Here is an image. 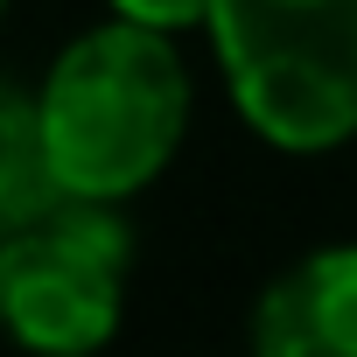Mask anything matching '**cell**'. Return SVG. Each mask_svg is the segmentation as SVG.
<instances>
[{
	"instance_id": "cell-2",
	"label": "cell",
	"mask_w": 357,
	"mask_h": 357,
	"mask_svg": "<svg viewBox=\"0 0 357 357\" xmlns=\"http://www.w3.org/2000/svg\"><path fill=\"white\" fill-rule=\"evenodd\" d=\"M238 119L280 154L357 140V0H211Z\"/></svg>"
},
{
	"instance_id": "cell-6",
	"label": "cell",
	"mask_w": 357,
	"mask_h": 357,
	"mask_svg": "<svg viewBox=\"0 0 357 357\" xmlns=\"http://www.w3.org/2000/svg\"><path fill=\"white\" fill-rule=\"evenodd\" d=\"M112 15L140 22V29H161V36H190V29H211V0H105Z\"/></svg>"
},
{
	"instance_id": "cell-4",
	"label": "cell",
	"mask_w": 357,
	"mask_h": 357,
	"mask_svg": "<svg viewBox=\"0 0 357 357\" xmlns=\"http://www.w3.org/2000/svg\"><path fill=\"white\" fill-rule=\"evenodd\" d=\"M259 357H357V245L294 259L252 301Z\"/></svg>"
},
{
	"instance_id": "cell-3",
	"label": "cell",
	"mask_w": 357,
	"mask_h": 357,
	"mask_svg": "<svg viewBox=\"0 0 357 357\" xmlns=\"http://www.w3.org/2000/svg\"><path fill=\"white\" fill-rule=\"evenodd\" d=\"M133 280V225L119 204L56 197L0 238V329L29 350H98L119 336Z\"/></svg>"
},
{
	"instance_id": "cell-1",
	"label": "cell",
	"mask_w": 357,
	"mask_h": 357,
	"mask_svg": "<svg viewBox=\"0 0 357 357\" xmlns=\"http://www.w3.org/2000/svg\"><path fill=\"white\" fill-rule=\"evenodd\" d=\"M36 105L56 190L84 204H126L190 133V63L175 36L112 15L56 50Z\"/></svg>"
},
{
	"instance_id": "cell-7",
	"label": "cell",
	"mask_w": 357,
	"mask_h": 357,
	"mask_svg": "<svg viewBox=\"0 0 357 357\" xmlns=\"http://www.w3.org/2000/svg\"><path fill=\"white\" fill-rule=\"evenodd\" d=\"M0 8H8V0H0Z\"/></svg>"
},
{
	"instance_id": "cell-5",
	"label": "cell",
	"mask_w": 357,
	"mask_h": 357,
	"mask_svg": "<svg viewBox=\"0 0 357 357\" xmlns=\"http://www.w3.org/2000/svg\"><path fill=\"white\" fill-rule=\"evenodd\" d=\"M56 197L63 190L50 175V147H43V105L15 70H0V238L43 218Z\"/></svg>"
}]
</instances>
